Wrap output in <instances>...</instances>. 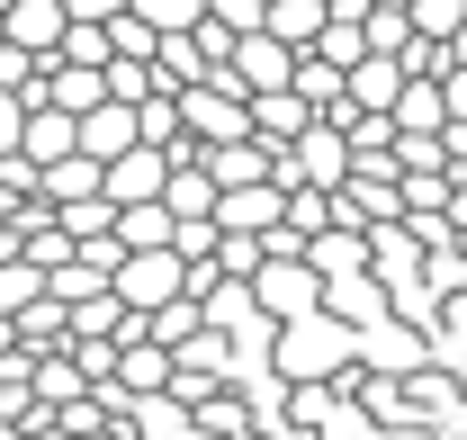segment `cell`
<instances>
[{
    "label": "cell",
    "instance_id": "obj_1",
    "mask_svg": "<svg viewBox=\"0 0 467 440\" xmlns=\"http://www.w3.org/2000/svg\"><path fill=\"white\" fill-rule=\"evenodd\" d=\"M243 288H252V315H270V324L324 315V278L306 270V252H261V270L243 278Z\"/></svg>",
    "mask_w": 467,
    "mask_h": 440
},
{
    "label": "cell",
    "instance_id": "obj_2",
    "mask_svg": "<svg viewBox=\"0 0 467 440\" xmlns=\"http://www.w3.org/2000/svg\"><path fill=\"white\" fill-rule=\"evenodd\" d=\"M171 109H180V135H189V144H225V135H252V117H243V90H225L216 72L180 81V90H171Z\"/></svg>",
    "mask_w": 467,
    "mask_h": 440
},
{
    "label": "cell",
    "instance_id": "obj_3",
    "mask_svg": "<svg viewBox=\"0 0 467 440\" xmlns=\"http://www.w3.org/2000/svg\"><path fill=\"white\" fill-rule=\"evenodd\" d=\"M180 395V404H198L207 386H234V332H216V324H198L189 341H171V378H162Z\"/></svg>",
    "mask_w": 467,
    "mask_h": 440
},
{
    "label": "cell",
    "instance_id": "obj_4",
    "mask_svg": "<svg viewBox=\"0 0 467 440\" xmlns=\"http://www.w3.org/2000/svg\"><path fill=\"white\" fill-rule=\"evenodd\" d=\"M109 288L144 315V306H162V297H180V288H189V261H180L171 243H153V252H126V261L109 270Z\"/></svg>",
    "mask_w": 467,
    "mask_h": 440
},
{
    "label": "cell",
    "instance_id": "obj_5",
    "mask_svg": "<svg viewBox=\"0 0 467 440\" xmlns=\"http://www.w3.org/2000/svg\"><path fill=\"white\" fill-rule=\"evenodd\" d=\"M243 117H252V135H261V144H288V135H306V126H315V109H306V90H296V81L252 90V100H243Z\"/></svg>",
    "mask_w": 467,
    "mask_h": 440
},
{
    "label": "cell",
    "instance_id": "obj_6",
    "mask_svg": "<svg viewBox=\"0 0 467 440\" xmlns=\"http://www.w3.org/2000/svg\"><path fill=\"white\" fill-rule=\"evenodd\" d=\"M0 37H9V46H27V55H55L63 0H0Z\"/></svg>",
    "mask_w": 467,
    "mask_h": 440
},
{
    "label": "cell",
    "instance_id": "obj_7",
    "mask_svg": "<svg viewBox=\"0 0 467 440\" xmlns=\"http://www.w3.org/2000/svg\"><path fill=\"white\" fill-rule=\"evenodd\" d=\"M387 117H396V135H431V126H441V81H431V72H405L396 100H387Z\"/></svg>",
    "mask_w": 467,
    "mask_h": 440
},
{
    "label": "cell",
    "instance_id": "obj_8",
    "mask_svg": "<svg viewBox=\"0 0 467 440\" xmlns=\"http://www.w3.org/2000/svg\"><path fill=\"white\" fill-rule=\"evenodd\" d=\"M324 9H333V0H261V27H270L288 55H306V46H315V27H324Z\"/></svg>",
    "mask_w": 467,
    "mask_h": 440
},
{
    "label": "cell",
    "instance_id": "obj_9",
    "mask_svg": "<svg viewBox=\"0 0 467 440\" xmlns=\"http://www.w3.org/2000/svg\"><path fill=\"white\" fill-rule=\"evenodd\" d=\"M9 332H18V351H55L63 341V306L55 297H27V306L9 315Z\"/></svg>",
    "mask_w": 467,
    "mask_h": 440
},
{
    "label": "cell",
    "instance_id": "obj_10",
    "mask_svg": "<svg viewBox=\"0 0 467 440\" xmlns=\"http://www.w3.org/2000/svg\"><path fill=\"white\" fill-rule=\"evenodd\" d=\"M207 261L225 278H252L261 270V234H234V225H216V243H207Z\"/></svg>",
    "mask_w": 467,
    "mask_h": 440
},
{
    "label": "cell",
    "instance_id": "obj_11",
    "mask_svg": "<svg viewBox=\"0 0 467 440\" xmlns=\"http://www.w3.org/2000/svg\"><path fill=\"white\" fill-rule=\"evenodd\" d=\"M126 9H135L144 27H198V18H207V0H126Z\"/></svg>",
    "mask_w": 467,
    "mask_h": 440
},
{
    "label": "cell",
    "instance_id": "obj_12",
    "mask_svg": "<svg viewBox=\"0 0 467 440\" xmlns=\"http://www.w3.org/2000/svg\"><path fill=\"white\" fill-rule=\"evenodd\" d=\"M431 81H441V117H467V63H441Z\"/></svg>",
    "mask_w": 467,
    "mask_h": 440
},
{
    "label": "cell",
    "instance_id": "obj_13",
    "mask_svg": "<svg viewBox=\"0 0 467 440\" xmlns=\"http://www.w3.org/2000/svg\"><path fill=\"white\" fill-rule=\"evenodd\" d=\"M207 18H225L234 37H243V27H261V0H207Z\"/></svg>",
    "mask_w": 467,
    "mask_h": 440
},
{
    "label": "cell",
    "instance_id": "obj_14",
    "mask_svg": "<svg viewBox=\"0 0 467 440\" xmlns=\"http://www.w3.org/2000/svg\"><path fill=\"white\" fill-rule=\"evenodd\" d=\"M126 0H63V18H117Z\"/></svg>",
    "mask_w": 467,
    "mask_h": 440
},
{
    "label": "cell",
    "instance_id": "obj_15",
    "mask_svg": "<svg viewBox=\"0 0 467 440\" xmlns=\"http://www.w3.org/2000/svg\"><path fill=\"white\" fill-rule=\"evenodd\" d=\"M441 63H467V9H459V27L441 37Z\"/></svg>",
    "mask_w": 467,
    "mask_h": 440
},
{
    "label": "cell",
    "instance_id": "obj_16",
    "mask_svg": "<svg viewBox=\"0 0 467 440\" xmlns=\"http://www.w3.org/2000/svg\"><path fill=\"white\" fill-rule=\"evenodd\" d=\"M9 207H18V198H9V189H0V216H9Z\"/></svg>",
    "mask_w": 467,
    "mask_h": 440
},
{
    "label": "cell",
    "instance_id": "obj_17",
    "mask_svg": "<svg viewBox=\"0 0 467 440\" xmlns=\"http://www.w3.org/2000/svg\"><path fill=\"white\" fill-rule=\"evenodd\" d=\"M0 440H18V423H0Z\"/></svg>",
    "mask_w": 467,
    "mask_h": 440
}]
</instances>
